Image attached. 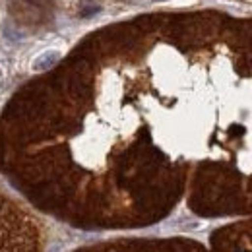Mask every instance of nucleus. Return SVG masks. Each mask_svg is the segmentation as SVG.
Returning a JSON list of instances; mask_svg holds the SVG:
<instances>
[{
  "instance_id": "nucleus-1",
  "label": "nucleus",
  "mask_w": 252,
  "mask_h": 252,
  "mask_svg": "<svg viewBox=\"0 0 252 252\" xmlns=\"http://www.w3.org/2000/svg\"><path fill=\"white\" fill-rule=\"evenodd\" d=\"M59 59H61V53H59V51H45V53H41V55L33 61L32 68L35 72L49 70V68H53L55 64L59 63Z\"/></svg>"
}]
</instances>
